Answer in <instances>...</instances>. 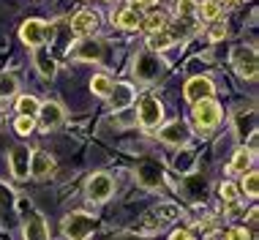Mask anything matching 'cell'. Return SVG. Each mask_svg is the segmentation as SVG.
<instances>
[{
  "label": "cell",
  "mask_w": 259,
  "mask_h": 240,
  "mask_svg": "<svg viewBox=\"0 0 259 240\" xmlns=\"http://www.w3.org/2000/svg\"><path fill=\"white\" fill-rule=\"evenodd\" d=\"M161 68H164V60H161L158 55H153V52H142V55H137V60H134L137 79H145V82L156 79V76L161 74Z\"/></svg>",
  "instance_id": "5b68a950"
},
{
  "label": "cell",
  "mask_w": 259,
  "mask_h": 240,
  "mask_svg": "<svg viewBox=\"0 0 259 240\" xmlns=\"http://www.w3.org/2000/svg\"><path fill=\"white\" fill-rule=\"evenodd\" d=\"M137 178H139L142 186L156 188L158 183H161V167L156 164V161H142V164L137 167Z\"/></svg>",
  "instance_id": "9a60e30c"
},
{
  "label": "cell",
  "mask_w": 259,
  "mask_h": 240,
  "mask_svg": "<svg viewBox=\"0 0 259 240\" xmlns=\"http://www.w3.org/2000/svg\"><path fill=\"white\" fill-rule=\"evenodd\" d=\"M115 22L120 25V27H125V30H134V27L142 25V17H139L137 9L131 6V9H123V11L115 14Z\"/></svg>",
  "instance_id": "ac0fdd59"
},
{
  "label": "cell",
  "mask_w": 259,
  "mask_h": 240,
  "mask_svg": "<svg viewBox=\"0 0 259 240\" xmlns=\"http://www.w3.org/2000/svg\"><path fill=\"white\" fill-rule=\"evenodd\" d=\"M145 22V27H148L150 33H156V30H161V27L166 25V14H150L148 19H142Z\"/></svg>",
  "instance_id": "f1b7e54d"
},
{
  "label": "cell",
  "mask_w": 259,
  "mask_h": 240,
  "mask_svg": "<svg viewBox=\"0 0 259 240\" xmlns=\"http://www.w3.org/2000/svg\"><path fill=\"white\" fill-rule=\"evenodd\" d=\"M229 240H248V232L246 229H232L229 232Z\"/></svg>",
  "instance_id": "e575fe53"
},
{
  "label": "cell",
  "mask_w": 259,
  "mask_h": 240,
  "mask_svg": "<svg viewBox=\"0 0 259 240\" xmlns=\"http://www.w3.org/2000/svg\"><path fill=\"white\" fill-rule=\"evenodd\" d=\"M161 117H164V109H161L158 98H145V101L139 104V123H142L145 129H156L161 123Z\"/></svg>",
  "instance_id": "ba28073f"
},
{
  "label": "cell",
  "mask_w": 259,
  "mask_h": 240,
  "mask_svg": "<svg viewBox=\"0 0 259 240\" xmlns=\"http://www.w3.org/2000/svg\"><path fill=\"white\" fill-rule=\"evenodd\" d=\"M243 191H246L248 196H256L259 194V175L256 172H248L246 180H243Z\"/></svg>",
  "instance_id": "f546056e"
},
{
  "label": "cell",
  "mask_w": 259,
  "mask_h": 240,
  "mask_svg": "<svg viewBox=\"0 0 259 240\" xmlns=\"http://www.w3.org/2000/svg\"><path fill=\"white\" fill-rule=\"evenodd\" d=\"M11 172L19 180L27 178V172H30V153H27V147H22V145L11 147Z\"/></svg>",
  "instance_id": "5bb4252c"
},
{
  "label": "cell",
  "mask_w": 259,
  "mask_h": 240,
  "mask_svg": "<svg viewBox=\"0 0 259 240\" xmlns=\"http://www.w3.org/2000/svg\"><path fill=\"white\" fill-rule=\"evenodd\" d=\"M194 9H197L194 0H180V3H178V14H180V17H191Z\"/></svg>",
  "instance_id": "d6a6232c"
},
{
  "label": "cell",
  "mask_w": 259,
  "mask_h": 240,
  "mask_svg": "<svg viewBox=\"0 0 259 240\" xmlns=\"http://www.w3.org/2000/svg\"><path fill=\"white\" fill-rule=\"evenodd\" d=\"M14 90H17V79H14V74H6V71H0V98L11 96Z\"/></svg>",
  "instance_id": "484cf974"
},
{
  "label": "cell",
  "mask_w": 259,
  "mask_h": 240,
  "mask_svg": "<svg viewBox=\"0 0 259 240\" xmlns=\"http://www.w3.org/2000/svg\"><path fill=\"white\" fill-rule=\"evenodd\" d=\"M251 167V150H237L232 164H229V172H246Z\"/></svg>",
  "instance_id": "cb8c5ba5"
},
{
  "label": "cell",
  "mask_w": 259,
  "mask_h": 240,
  "mask_svg": "<svg viewBox=\"0 0 259 240\" xmlns=\"http://www.w3.org/2000/svg\"><path fill=\"white\" fill-rule=\"evenodd\" d=\"M25 240H50V229H47V221L38 213L30 216V221L25 224Z\"/></svg>",
  "instance_id": "e0dca14e"
},
{
  "label": "cell",
  "mask_w": 259,
  "mask_h": 240,
  "mask_svg": "<svg viewBox=\"0 0 259 240\" xmlns=\"http://www.w3.org/2000/svg\"><path fill=\"white\" fill-rule=\"evenodd\" d=\"M158 137L164 139V142H169V145H183L188 139V126L183 123V120H172V123H166L164 129L158 131Z\"/></svg>",
  "instance_id": "4fadbf2b"
},
{
  "label": "cell",
  "mask_w": 259,
  "mask_h": 240,
  "mask_svg": "<svg viewBox=\"0 0 259 240\" xmlns=\"http://www.w3.org/2000/svg\"><path fill=\"white\" fill-rule=\"evenodd\" d=\"M115 240H139V237H134V235H120V237H115Z\"/></svg>",
  "instance_id": "74e56055"
},
{
  "label": "cell",
  "mask_w": 259,
  "mask_h": 240,
  "mask_svg": "<svg viewBox=\"0 0 259 240\" xmlns=\"http://www.w3.org/2000/svg\"><path fill=\"white\" fill-rule=\"evenodd\" d=\"M224 36H227V27H215V30L210 33V38H213V41H221Z\"/></svg>",
  "instance_id": "d590c367"
},
{
  "label": "cell",
  "mask_w": 259,
  "mask_h": 240,
  "mask_svg": "<svg viewBox=\"0 0 259 240\" xmlns=\"http://www.w3.org/2000/svg\"><path fill=\"white\" fill-rule=\"evenodd\" d=\"M36 66H38V71L44 76H55V60L38 47H36Z\"/></svg>",
  "instance_id": "7402d4cb"
},
{
  "label": "cell",
  "mask_w": 259,
  "mask_h": 240,
  "mask_svg": "<svg viewBox=\"0 0 259 240\" xmlns=\"http://www.w3.org/2000/svg\"><path fill=\"white\" fill-rule=\"evenodd\" d=\"M55 172V158L50 156L47 150H36L30 156V175L33 178H38V180H44V178H50V175Z\"/></svg>",
  "instance_id": "30bf717a"
},
{
  "label": "cell",
  "mask_w": 259,
  "mask_h": 240,
  "mask_svg": "<svg viewBox=\"0 0 259 240\" xmlns=\"http://www.w3.org/2000/svg\"><path fill=\"white\" fill-rule=\"evenodd\" d=\"M131 3H134V9H137V6H153L156 0H131Z\"/></svg>",
  "instance_id": "8d00e7d4"
},
{
  "label": "cell",
  "mask_w": 259,
  "mask_h": 240,
  "mask_svg": "<svg viewBox=\"0 0 259 240\" xmlns=\"http://www.w3.org/2000/svg\"><path fill=\"white\" fill-rule=\"evenodd\" d=\"M14 129H17L19 137H27V134L33 131V117H25V115H19L17 117V123H14Z\"/></svg>",
  "instance_id": "4dcf8cb0"
},
{
  "label": "cell",
  "mask_w": 259,
  "mask_h": 240,
  "mask_svg": "<svg viewBox=\"0 0 259 240\" xmlns=\"http://www.w3.org/2000/svg\"><path fill=\"white\" fill-rule=\"evenodd\" d=\"M38 107H41V104L33 96H22V98H19V104H17L19 115H25V117H36L38 115Z\"/></svg>",
  "instance_id": "603a6c76"
},
{
  "label": "cell",
  "mask_w": 259,
  "mask_h": 240,
  "mask_svg": "<svg viewBox=\"0 0 259 240\" xmlns=\"http://www.w3.org/2000/svg\"><path fill=\"white\" fill-rule=\"evenodd\" d=\"M186 98L191 104L202 101V98H213V82L207 76H194V79L186 82Z\"/></svg>",
  "instance_id": "9c48e42d"
},
{
  "label": "cell",
  "mask_w": 259,
  "mask_h": 240,
  "mask_svg": "<svg viewBox=\"0 0 259 240\" xmlns=\"http://www.w3.org/2000/svg\"><path fill=\"white\" fill-rule=\"evenodd\" d=\"M207 191V180L202 178V175H191V178L186 180V194L191 196V199H202Z\"/></svg>",
  "instance_id": "d6986e66"
},
{
  "label": "cell",
  "mask_w": 259,
  "mask_h": 240,
  "mask_svg": "<svg viewBox=\"0 0 259 240\" xmlns=\"http://www.w3.org/2000/svg\"><path fill=\"white\" fill-rule=\"evenodd\" d=\"M219 11H221V6L215 3V0H207V3H202V6H199V17H202V19H207V22L219 17Z\"/></svg>",
  "instance_id": "4316f807"
},
{
  "label": "cell",
  "mask_w": 259,
  "mask_h": 240,
  "mask_svg": "<svg viewBox=\"0 0 259 240\" xmlns=\"http://www.w3.org/2000/svg\"><path fill=\"white\" fill-rule=\"evenodd\" d=\"M96 27H99V17H96L93 11H79V14L74 17V22H71L74 36H79V38L93 36V33H96Z\"/></svg>",
  "instance_id": "8fae6325"
},
{
  "label": "cell",
  "mask_w": 259,
  "mask_h": 240,
  "mask_svg": "<svg viewBox=\"0 0 259 240\" xmlns=\"http://www.w3.org/2000/svg\"><path fill=\"white\" fill-rule=\"evenodd\" d=\"M232 66H235V71L243 76V79H254L256 76V49H251V47H237L235 52H232Z\"/></svg>",
  "instance_id": "277c9868"
},
{
  "label": "cell",
  "mask_w": 259,
  "mask_h": 240,
  "mask_svg": "<svg viewBox=\"0 0 259 240\" xmlns=\"http://www.w3.org/2000/svg\"><path fill=\"white\" fill-rule=\"evenodd\" d=\"M221 196H224V202H229V205H232V202H237V186H235V183H221Z\"/></svg>",
  "instance_id": "1f68e13d"
},
{
  "label": "cell",
  "mask_w": 259,
  "mask_h": 240,
  "mask_svg": "<svg viewBox=\"0 0 259 240\" xmlns=\"http://www.w3.org/2000/svg\"><path fill=\"white\" fill-rule=\"evenodd\" d=\"M172 44H175V38H172V33L166 30V25L150 36V47L153 49H166V47H172Z\"/></svg>",
  "instance_id": "44dd1931"
},
{
  "label": "cell",
  "mask_w": 259,
  "mask_h": 240,
  "mask_svg": "<svg viewBox=\"0 0 259 240\" xmlns=\"http://www.w3.org/2000/svg\"><path fill=\"white\" fill-rule=\"evenodd\" d=\"M74 55L79 60H99L101 58V44H96V41H82Z\"/></svg>",
  "instance_id": "ffe728a7"
},
{
  "label": "cell",
  "mask_w": 259,
  "mask_h": 240,
  "mask_svg": "<svg viewBox=\"0 0 259 240\" xmlns=\"http://www.w3.org/2000/svg\"><path fill=\"white\" fill-rule=\"evenodd\" d=\"M221 120V107L219 101H213V98H202V101L194 104V123H197V129L202 134H210V129H215Z\"/></svg>",
  "instance_id": "7a4b0ae2"
},
{
  "label": "cell",
  "mask_w": 259,
  "mask_h": 240,
  "mask_svg": "<svg viewBox=\"0 0 259 240\" xmlns=\"http://www.w3.org/2000/svg\"><path fill=\"white\" fill-rule=\"evenodd\" d=\"M107 96H109L112 109H125L134 101V88H131V85H112V90Z\"/></svg>",
  "instance_id": "2e32d148"
},
{
  "label": "cell",
  "mask_w": 259,
  "mask_h": 240,
  "mask_svg": "<svg viewBox=\"0 0 259 240\" xmlns=\"http://www.w3.org/2000/svg\"><path fill=\"white\" fill-rule=\"evenodd\" d=\"M36 117H38L41 129H44V131H52V129H58V126H60V120H63V109H60V104H55V101L41 104Z\"/></svg>",
  "instance_id": "7c38bea8"
},
{
  "label": "cell",
  "mask_w": 259,
  "mask_h": 240,
  "mask_svg": "<svg viewBox=\"0 0 259 240\" xmlns=\"http://www.w3.org/2000/svg\"><path fill=\"white\" fill-rule=\"evenodd\" d=\"M19 36H22V41L27 47H41L44 38L50 36V27L41 22V19H27L22 25V30H19Z\"/></svg>",
  "instance_id": "52a82bcc"
},
{
  "label": "cell",
  "mask_w": 259,
  "mask_h": 240,
  "mask_svg": "<svg viewBox=\"0 0 259 240\" xmlns=\"http://www.w3.org/2000/svg\"><path fill=\"white\" fill-rule=\"evenodd\" d=\"M93 93H99V96H107L109 90H112V82H109V76H104V74H99V76H93Z\"/></svg>",
  "instance_id": "83f0119b"
},
{
  "label": "cell",
  "mask_w": 259,
  "mask_h": 240,
  "mask_svg": "<svg viewBox=\"0 0 259 240\" xmlns=\"http://www.w3.org/2000/svg\"><path fill=\"white\" fill-rule=\"evenodd\" d=\"M178 216H180L178 205H158L156 210H150V213L145 216L142 221H139V232H145V235H153V232L164 229L166 224H172Z\"/></svg>",
  "instance_id": "6da1fadb"
},
{
  "label": "cell",
  "mask_w": 259,
  "mask_h": 240,
  "mask_svg": "<svg viewBox=\"0 0 259 240\" xmlns=\"http://www.w3.org/2000/svg\"><path fill=\"white\" fill-rule=\"evenodd\" d=\"M112 191H115V183H112L109 175L99 172V175H93V178L88 180V196H90L93 202H104V199H109Z\"/></svg>",
  "instance_id": "8992f818"
},
{
  "label": "cell",
  "mask_w": 259,
  "mask_h": 240,
  "mask_svg": "<svg viewBox=\"0 0 259 240\" xmlns=\"http://www.w3.org/2000/svg\"><path fill=\"white\" fill-rule=\"evenodd\" d=\"M254 120H256V112L248 109V131L251 134H254ZM235 123H237V134H240V137H248V134H246V115H243V112H237Z\"/></svg>",
  "instance_id": "d4e9b609"
},
{
  "label": "cell",
  "mask_w": 259,
  "mask_h": 240,
  "mask_svg": "<svg viewBox=\"0 0 259 240\" xmlns=\"http://www.w3.org/2000/svg\"><path fill=\"white\" fill-rule=\"evenodd\" d=\"M96 229V218L88 213H71L63 221V232L68 240H88V235H93Z\"/></svg>",
  "instance_id": "3957f363"
},
{
  "label": "cell",
  "mask_w": 259,
  "mask_h": 240,
  "mask_svg": "<svg viewBox=\"0 0 259 240\" xmlns=\"http://www.w3.org/2000/svg\"><path fill=\"white\" fill-rule=\"evenodd\" d=\"M169 240H194V237H191V232H188V229H178V232H172Z\"/></svg>",
  "instance_id": "836d02e7"
}]
</instances>
